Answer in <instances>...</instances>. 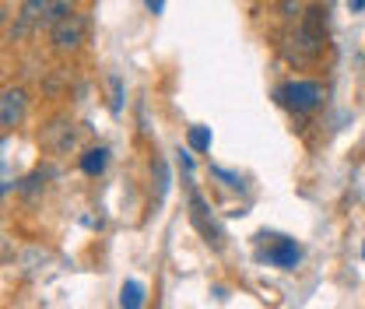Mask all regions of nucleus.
I'll return each instance as SVG.
<instances>
[{
	"instance_id": "f257e3e1",
	"label": "nucleus",
	"mask_w": 365,
	"mask_h": 309,
	"mask_svg": "<svg viewBox=\"0 0 365 309\" xmlns=\"http://www.w3.org/2000/svg\"><path fill=\"white\" fill-rule=\"evenodd\" d=\"M327 43V14L319 7H309L295 29V56L299 60H317Z\"/></svg>"
},
{
	"instance_id": "f03ea898",
	"label": "nucleus",
	"mask_w": 365,
	"mask_h": 309,
	"mask_svg": "<svg viewBox=\"0 0 365 309\" xmlns=\"http://www.w3.org/2000/svg\"><path fill=\"white\" fill-rule=\"evenodd\" d=\"M274 98L288 113L306 116V113H313L319 102H323V85H317V81H288V85H281V88L274 91Z\"/></svg>"
},
{
	"instance_id": "7ed1b4c3",
	"label": "nucleus",
	"mask_w": 365,
	"mask_h": 309,
	"mask_svg": "<svg viewBox=\"0 0 365 309\" xmlns=\"http://www.w3.org/2000/svg\"><path fill=\"white\" fill-rule=\"evenodd\" d=\"M260 250H257V260H264V264L271 267H281V270H295L299 260H302V246L292 239V235H260Z\"/></svg>"
},
{
	"instance_id": "20e7f679",
	"label": "nucleus",
	"mask_w": 365,
	"mask_h": 309,
	"mask_svg": "<svg viewBox=\"0 0 365 309\" xmlns=\"http://www.w3.org/2000/svg\"><path fill=\"white\" fill-rule=\"evenodd\" d=\"M186 193H190V221H193V228L215 246V250H222L225 246V232H222V225H218V218L211 215V208H207V201L200 197V190L190 183L186 186Z\"/></svg>"
},
{
	"instance_id": "39448f33",
	"label": "nucleus",
	"mask_w": 365,
	"mask_h": 309,
	"mask_svg": "<svg viewBox=\"0 0 365 309\" xmlns=\"http://www.w3.org/2000/svg\"><path fill=\"white\" fill-rule=\"evenodd\" d=\"M85 32H88L85 14H74V11H71L63 21L53 25V46H56L60 53H71V49H78V46L85 43Z\"/></svg>"
},
{
	"instance_id": "423d86ee",
	"label": "nucleus",
	"mask_w": 365,
	"mask_h": 309,
	"mask_svg": "<svg viewBox=\"0 0 365 309\" xmlns=\"http://www.w3.org/2000/svg\"><path fill=\"white\" fill-rule=\"evenodd\" d=\"M29 113V95L25 88H7L0 91V131H14Z\"/></svg>"
},
{
	"instance_id": "0eeeda50",
	"label": "nucleus",
	"mask_w": 365,
	"mask_h": 309,
	"mask_svg": "<svg viewBox=\"0 0 365 309\" xmlns=\"http://www.w3.org/2000/svg\"><path fill=\"white\" fill-rule=\"evenodd\" d=\"M43 144L49 148V151L63 155V151L74 144V123H67V120H56L53 127H46V131H43Z\"/></svg>"
},
{
	"instance_id": "6e6552de",
	"label": "nucleus",
	"mask_w": 365,
	"mask_h": 309,
	"mask_svg": "<svg viewBox=\"0 0 365 309\" xmlns=\"http://www.w3.org/2000/svg\"><path fill=\"white\" fill-rule=\"evenodd\" d=\"M49 4H53V0H25V4H21V14H18V25H14V36H25L36 21H46Z\"/></svg>"
},
{
	"instance_id": "1a4fd4ad",
	"label": "nucleus",
	"mask_w": 365,
	"mask_h": 309,
	"mask_svg": "<svg viewBox=\"0 0 365 309\" xmlns=\"http://www.w3.org/2000/svg\"><path fill=\"white\" fill-rule=\"evenodd\" d=\"M106 166H109V148H88L85 155H81V173L85 176H102L106 173Z\"/></svg>"
},
{
	"instance_id": "9d476101",
	"label": "nucleus",
	"mask_w": 365,
	"mask_h": 309,
	"mask_svg": "<svg viewBox=\"0 0 365 309\" xmlns=\"http://www.w3.org/2000/svg\"><path fill=\"white\" fill-rule=\"evenodd\" d=\"M120 306L144 309V285H140V281H123V288H120Z\"/></svg>"
},
{
	"instance_id": "9b49d317",
	"label": "nucleus",
	"mask_w": 365,
	"mask_h": 309,
	"mask_svg": "<svg viewBox=\"0 0 365 309\" xmlns=\"http://www.w3.org/2000/svg\"><path fill=\"white\" fill-rule=\"evenodd\" d=\"M186 141H190L193 151H207L211 148V127H190Z\"/></svg>"
},
{
	"instance_id": "f8f14e48",
	"label": "nucleus",
	"mask_w": 365,
	"mask_h": 309,
	"mask_svg": "<svg viewBox=\"0 0 365 309\" xmlns=\"http://www.w3.org/2000/svg\"><path fill=\"white\" fill-rule=\"evenodd\" d=\"M211 176H215V179H222V183H225L228 190H242V186H246L239 173H232V169H222V166H211Z\"/></svg>"
},
{
	"instance_id": "ddd939ff",
	"label": "nucleus",
	"mask_w": 365,
	"mask_h": 309,
	"mask_svg": "<svg viewBox=\"0 0 365 309\" xmlns=\"http://www.w3.org/2000/svg\"><path fill=\"white\" fill-rule=\"evenodd\" d=\"M155 176H158V193H155V204H162V201H165V193H169V169H165V162H162V158H155Z\"/></svg>"
},
{
	"instance_id": "4468645a",
	"label": "nucleus",
	"mask_w": 365,
	"mask_h": 309,
	"mask_svg": "<svg viewBox=\"0 0 365 309\" xmlns=\"http://www.w3.org/2000/svg\"><path fill=\"white\" fill-rule=\"evenodd\" d=\"M67 14H71V0H53V4H49V14H46V25L53 29V25L63 21Z\"/></svg>"
},
{
	"instance_id": "2eb2a0df",
	"label": "nucleus",
	"mask_w": 365,
	"mask_h": 309,
	"mask_svg": "<svg viewBox=\"0 0 365 309\" xmlns=\"http://www.w3.org/2000/svg\"><path fill=\"white\" fill-rule=\"evenodd\" d=\"M109 85H113V113H120L123 109V81H120V74H109Z\"/></svg>"
},
{
	"instance_id": "dca6fc26",
	"label": "nucleus",
	"mask_w": 365,
	"mask_h": 309,
	"mask_svg": "<svg viewBox=\"0 0 365 309\" xmlns=\"http://www.w3.org/2000/svg\"><path fill=\"white\" fill-rule=\"evenodd\" d=\"M180 166L186 169V173H193V155H190V151H182V148H180Z\"/></svg>"
},
{
	"instance_id": "f3484780",
	"label": "nucleus",
	"mask_w": 365,
	"mask_h": 309,
	"mask_svg": "<svg viewBox=\"0 0 365 309\" xmlns=\"http://www.w3.org/2000/svg\"><path fill=\"white\" fill-rule=\"evenodd\" d=\"M144 4H148L151 14H162V11H165V0H144Z\"/></svg>"
},
{
	"instance_id": "a211bd4d",
	"label": "nucleus",
	"mask_w": 365,
	"mask_h": 309,
	"mask_svg": "<svg viewBox=\"0 0 365 309\" xmlns=\"http://www.w3.org/2000/svg\"><path fill=\"white\" fill-rule=\"evenodd\" d=\"M348 7L351 11H365V0H348Z\"/></svg>"
},
{
	"instance_id": "6ab92c4d",
	"label": "nucleus",
	"mask_w": 365,
	"mask_h": 309,
	"mask_svg": "<svg viewBox=\"0 0 365 309\" xmlns=\"http://www.w3.org/2000/svg\"><path fill=\"white\" fill-rule=\"evenodd\" d=\"M362 260H365V246H362Z\"/></svg>"
}]
</instances>
